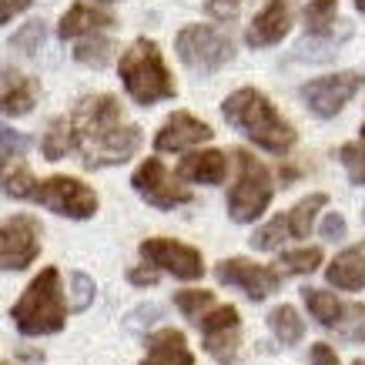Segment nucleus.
<instances>
[{"mask_svg":"<svg viewBox=\"0 0 365 365\" xmlns=\"http://www.w3.org/2000/svg\"><path fill=\"white\" fill-rule=\"evenodd\" d=\"M322 238H329V242H339V238H345V218L339 215V211H329L325 218H322Z\"/></svg>","mask_w":365,"mask_h":365,"instance_id":"obj_36","label":"nucleus"},{"mask_svg":"<svg viewBox=\"0 0 365 365\" xmlns=\"http://www.w3.org/2000/svg\"><path fill=\"white\" fill-rule=\"evenodd\" d=\"M118 74H121L124 91L134 98V104L151 108L158 101L175 98V81L168 71L165 57L158 51L151 37H138L118 61Z\"/></svg>","mask_w":365,"mask_h":365,"instance_id":"obj_3","label":"nucleus"},{"mask_svg":"<svg viewBox=\"0 0 365 365\" xmlns=\"http://www.w3.org/2000/svg\"><path fill=\"white\" fill-rule=\"evenodd\" d=\"M41 151H44L47 161H61V158L71 151V141H67V124L64 118H57V121H51V128H47L44 141H41Z\"/></svg>","mask_w":365,"mask_h":365,"instance_id":"obj_29","label":"nucleus"},{"mask_svg":"<svg viewBox=\"0 0 365 365\" xmlns=\"http://www.w3.org/2000/svg\"><path fill=\"white\" fill-rule=\"evenodd\" d=\"M312 365H342V362H339V355H335L332 345L315 342L312 345Z\"/></svg>","mask_w":365,"mask_h":365,"instance_id":"obj_39","label":"nucleus"},{"mask_svg":"<svg viewBox=\"0 0 365 365\" xmlns=\"http://www.w3.org/2000/svg\"><path fill=\"white\" fill-rule=\"evenodd\" d=\"M114 17L108 11H101L94 4H71V11L57 21V37L61 41H84V37H94L98 31L111 27Z\"/></svg>","mask_w":365,"mask_h":365,"instance_id":"obj_18","label":"nucleus"},{"mask_svg":"<svg viewBox=\"0 0 365 365\" xmlns=\"http://www.w3.org/2000/svg\"><path fill=\"white\" fill-rule=\"evenodd\" d=\"M141 365H195V355L188 349V339L178 329H161L148 339V355Z\"/></svg>","mask_w":365,"mask_h":365,"instance_id":"obj_19","label":"nucleus"},{"mask_svg":"<svg viewBox=\"0 0 365 365\" xmlns=\"http://www.w3.org/2000/svg\"><path fill=\"white\" fill-rule=\"evenodd\" d=\"M44 37H47V27L44 21H31L24 31H17L11 37V47H17V51H27V54H34L37 47L44 44Z\"/></svg>","mask_w":365,"mask_h":365,"instance_id":"obj_32","label":"nucleus"},{"mask_svg":"<svg viewBox=\"0 0 365 365\" xmlns=\"http://www.w3.org/2000/svg\"><path fill=\"white\" fill-rule=\"evenodd\" d=\"M34 188H37V181H34V171L24 165L21 158H11V161H4L0 165V191L4 195H11V198H27L31 201Z\"/></svg>","mask_w":365,"mask_h":365,"instance_id":"obj_23","label":"nucleus"},{"mask_svg":"<svg viewBox=\"0 0 365 365\" xmlns=\"http://www.w3.org/2000/svg\"><path fill=\"white\" fill-rule=\"evenodd\" d=\"M355 7H359V11L365 14V0H355Z\"/></svg>","mask_w":365,"mask_h":365,"instance_id":"obj_40","label":"nucleus"},{"mask_svg":"<svg viewBox=\"0 0 365 365\" xmlns=\"http://www.w3.org/2000/svg\"><path fill=\"white\" fill-rule=\"evenodd\" d=\"M335 7H339V0H309V7H305V27H309V34L332 31Z\"/></svg>","mask_w":365,"mask_h":365,"instance_id":"obj_25","label":"nucleus"},{"mask_svg":"<svg viewBox=\"0 0 365 365\" xmlns=\"http://www.w3.org/2000/svg\"><path fill=\"white\" fill-rule=\"evenodd\" d=\"M31 201L57 211V215H64V218H78V222H88V218H94V211H98L94 188H88L84 181H78V178H71V175H54V178L37 181Z\"/></svg>","mask_w":365,"mask_h":365,"instance_id":"obj_7","label":"nucleus"},{"mask_svg":"<svg viewBox=\"0 0 365 365\" xmlns=\"http://www.w3.org/2000/svg\"><path fill=\"white\" fill-rule=\"evenodd\" d=\"M71 151H78L88 168L124 165L141 148V128L124 121L114 94H88L64 118Z\"/></svg>","mask_w":365,"mask_h":365,"instance_id":"obj_1","label":"nucleus"},{"mask_svg":"<svg viewBox=\"0 0 365 365\" xmlns=\"http://www.w3.org/2000/svg\"><path fill=\"white\" fill-rule=\"evenodd\" d=\"M325 278H329V285L342 288V292H362L365 288V242L335 255V262L325 268Z\"/></svg>","mask_w":365,"mask_h":365,"instance_id":"obj_20","label":"nucleus"},{"mask_svg":"<svg viewBox=\"0 0 365 365\" xmlns=\"http://www.w3.org/2000/svg\"><path fill=\"white\" fill-rule=\"evenodd\" d=\"M205 11L215 21H232L235 14L242 11V0H205Z\"/></svg>","mask_w":365,"mask_h":365,"instance_id":"obj_35","label":"nucleus"},{"mask_svg":"<svg viewBox=\"0 0 365 365\" xmlns=\"http://www.w3.org/2000/svg\"><path fill=\"white\" fill-rule=\"evenodd\" d=\"M111 57V44L104 37H84L78 41V51H74V61L81 64H91V67H104Z\"/></svg>","mask_w":365,"mask_h":365,"instance_id":"obj_30","label":"nucleus"},{"mask_svg":"<svg viewBox=\"0 0 365 365\" xmlns=\"http://www.w3.org/2000/svg\"><path fill=\"white\" fill-rule=\"evenodd\" d=\"M34 0H0V27L4 24H11L17 14H24L27 7H31Z\"/></svg>","mask_w":365,"mask_h":365,"instance_id":"obj_38","label":"nucleus"},{"mask_svg":"<svg viewBox=\"0 0 365 365\" xmlns=\"http://www.w3.org/2000/svg\"><path fill=\"white\" fill-rule=\"evenodd\" d=\"M225 121L245 131L248 141H255L258 148H265L272 155H288L295 144V128L278 114V108L272 104V98H265L258 88H238L222 101Z\"/></svg>","mask_w":365,"mask_h":365,"instance_id":"obj_2","label":"nucleus"},{"mask_svg":"<svg viewBox=\"0 0 365 365\" xmlns=\"http://www.w3.org/2000/svg\"><path fill=\"white\" fill-rule=\"evenodd\" d=\"M362 141H365V124H362Z\"/></svg>","mask_w":365,"mask_h":365,"instance_id":"obj_42","label":"nucleus"},{"mask_svg":"<svg viewBox=\"0 0 365 365\" xmlns=\"http://www.w3.org/2000/svg\"><path fill=\"white\" fill-rule=\"evenodd\" d=\"M285 238H288L285 215H278V218H272V222L262 225V228L252 235V248H258V252H275V248L285 242Z\"/></svg>","mask_w":365,"mask_h":365,"instance_id":"obj_28","label":"nucleus"},{"mask_svg":"<svg viewBox=\"0 0 365 365\" xmlns=\"http://www.w3.org/2000/svg\"><path fill=\"white\" fill-rule=\"evenodd\" d=\"M175 305L181 315H188V319H198L205 309H215V295L205 292V288H181L175 295Z\"/></svg>","mask_w":365,"mask_h":365,"instance_id":"obj_27","label":"nucleus"},{"mask_svg":"<svg viewBox=\"0 0 365 365\" xmlns=\"http://www.w3.org/2000/svg\"><path fill=\"white\" fill-rule=\"evenodd\" d=\"M11 319L17 322V329L24 335H54L64 329L67 302H64V292H61V275H57L54 265L34 275L27 292L11 309Z\"/></svg>","mask_w":365,"mask_h":365,"instance_id":"obj_4","label":"nucleus"},{"mask_svg":"<svg viewBox=\"0 0 365 365\" xmlns=\"http://www.w3.org/2000/svg\"><path fill=\"white\" fill-rule=\"evenodd\" d=\"M141 258L148 265H155L158 272L165 268V272H171L175 278H185V282H198L205 275L201 252L178 242V238H148V242H141Z\"/></svg>","mask_w":365,"mask_h":365,"instance_id":"obj_11","label":"nucleus"},{"mask_svg":"<svg viewBox=\"0 0 365 365\" xmlns=\"http://www.w3.org/2000/svg\"><path fill=\"white\" fill-rule=\"evenodd\" d=\"M41 252V225L37 218L14 215L0 222V272H21Z\"/></svg>","mask_w":365,"mask_h":365,"instance_id":"obj_9","label":"nucleus"},{"mask_svg":"<svg viewBox=\"0 0 365 365\" xmlns=\"http://www.w3.org/2000/svg\"><path fill=\"white\" fill-rule=\"evenodd\" d=\"M362 74L355 71H339V74H325L309 84H302V101L309 104L315 118H335L345 104L355 98V91L362 88Z\"/></svg>","mask_w":365,"mask_h":365,"instance_id":"obj_8","label":"nucleus"},{"mask_svg":"<svg viewBox=\"0 0 365 365\" xmlns=\"http://www.w3.org/2000/svg\"><path fill=\"white\" fill-rule=\"evenodd\" d=\"M215 275L222 285H232V288H242L248 299L262 302L268 295H275L278 285H282V278H278L275 268L268 265H255L248 258H225L222 265L215 268Z\"/></svg>","mask_w":365,"mask_h":365,"instance_id":"obj_13","label":"nucleus"},{"mask_svg":"<svg viewBox=\"0 0 365 365\" xmlns=\"http://www.w3.org/2000/svg\"><path fill=\"white\" fill-rule=\"evenodd\" d=\"M228 175V158L222 151H195L178 161V178L195 185H218Z\"/></svg>","mask_w":365,"mask_h":365,"instance_id":"obj_21","label":"nucleus"},{"mask_svg":"<svg viewBox=\"0 0 365 365\" xmlns=\"http://www.w3.org/2000/svg\"><path fill=\"white\" fill-rule=\"evenodd\" d=\"M325 205H329V195H325V191H315V195H305L295 208H288V215H285L288 238H309L312 225H315V215H319Z\"/></svg>","mask_w":365,"mask_h":365,"instance_id":"obj_22","label":"nucleus"},{"mask_svg":"<svg viewBox=\"0 0 365 365\" xmlns=\"http://www.w3.org/2000/svg\"><path fill=\"white\" fill-rule=\"evenodd\" d=\"M131 185H134V191L158 211H171V208H178V205H188L191 201V191L168 175V168L161 165V158L141 161V168H138L131 178Z\"/></svg>","mask_w":365,"mask_h":365,"instance_id":"obj_10","label":"nucleus"},{"mask_svg":"<svg viewBox=\"0 0 365 365\" xmlns=\"http://www.w3.org/2000/svg\"><path fill=\"white\" fill-rule=\"evenodd\" d=\"M355 365H365V362H362V359H359V362H355Z\"/></svg>","mask_w":365,"mask_h":365,"instance_id":"obj_43","label":"nucleus"},{"mask_svg":"<svg viewBox=\"0 0 365 365\" xmlns=\"http://www.w3.org/2000/svg\"><path fill=\"white\" fill-rule=\"evenodd\" d=\"M158 278H161V272H158L155 265H148V262H144V265H134L131 272H128V282H131V285H141V288L155 285Z\"/></svg>","mask_w":365,"mask_h":365,"instance_id":"obj_37","label":"nucleus"},{"mask_svg":"<svg viewBox=\"0 0 365 365\" xmlns=\"http://www.w3.org/2000/svg\"><path fill=\"white\" fill-rule=\"evenodd\" d=\"M175 51L185 61V67L198 74H211L235 57V41L215 24H188L185 31H178Z\"/></svg>","mask_w":365,"mask_h":365,"instance_id":"obj_6","label":"nucleus"},{"mask_svg":"<svg viewBox=\"0 0 365 365\" xmlns=\"http://www.w3.org/2000/svg\"><path fill=\"white\" fill-rule=\"evenodd\" d=\"M302 295H305V305H309L312 319L319 322V325L339 329L345 339H355V342L362 339V329L355 325V322L362 319V309H359V305H345V302L335 299L332 292H322V288H305Z\"/></svg>","mask_w":365,"mask_h":365,"instance_id":"obj_14","label":"nucleus"},{"mask_svg":"<svg viewBox=\"0 0 365 365\" xmlns=\"http://www.w3.org/2000/svg\"><path fill=\"white\" fill-rule=\"evenodd\" d=\"M339 155H342V165L349 168L355 185H365V148L362 144H345Z\"/></svg>","mask_w":365,"mask_h":365,"instance_id":"obj_34","label":"nucleus"},{"mask_svg":"<svg viewBox=\"0 0 365 365\" xmlns=\"http://www.w3.org/2000/svg\"><path fill=\"white\" fill-rule=\"evenodd\" d=\"M232 155L238 161V175H235V185L228 191V215H232V222L248 225L268 211V205L275 198V185H272L268 165L258 161L252 151L235 148Z\"/></svg>","mask_w":365,"mask_h":365,"instance_id":"obj_5","label":"nucleus"},{"mask_svg":"<svg viewBox=\"0 0 365 365\" xmlns=\"http://www.w3.org/2000/svg\"><path fill=\"white\" fill-rule=\"evenodd\" d=\"M37 104V88L27 74H21L17 67H0V114L7 118H21L31 114Z\"/></svg>","mask_w":365,"mask_h":365,"instance_id":"obj_17","label":"nucleus"},{"mask_svg":"<svg viewBox=\"0 0 365 365\" xmlns=\"http://www.w3.org/2000/svg\"><path fill=\"white\" fill-rule=\"evenodd\" d=\"M278 265L292 272V275H309L322 265V248H295V252H282Z\"/></svg>","mask_w":365,"mask_h":365,"instance_id":"obj_26","label":"nucleus"},{"mask_svg":"<svg viewBox=\"0 0 365 365\" xmlns=\"http://www.w3.org/2000/svg\"><path fill=\"white\" fill-rule=\"evenodd\" d=\"M98 4H118V0H94V7H98Z\"/></svg>","mask_w":365,"mask_h":365,"instance_id":"obj_41","label":"nucleus"},{"mask_svg":"<svg viewBox=\"0 0 365 365\" xmlns=\"http://www.w3.org/2000/svg\"><path fill=\"white\" fill-rule=\"evenodd\" d=\"M31 148V138H24L21 131H14V128H7V124H0V165L4 161H11V158L24 155Z\"/></svg>","mask_w":365,"mask_h":365,"instance_id":"obj_33","label":"nucleus"},{"mask_svg":"<svg viewBox=\"0 0 365 365\" xmlns=\"http://www.w3.org/2000/svg\"><path fill=\"white\" fill-rule=\"evenodd\" d=\"M91 302H94V278L88 272H74L71 275V312H84L91 309Z\"/></svg>","mask_w":365,"mask_h":365,"instance_id":"obj_31","label":"nucleus"},{"mask_svg":"<svg viewBox=\"0 0 365 365\" xmlns=\"http://www.w3.org/2000/svg\"><path fill=\"white\" fill-rule=\"evenodd\" d=\"M211 138H215V131L201 118H195L188 111H175L161 124V131L155 134V148L165 151V155L168 151H191L195 144H205Z\"/></svg>","mask_w":365,"mask_h":365,"instance_id":"obj_15","label":"nucleus"},{"mask_svg":"<svg viewBox=\"0 0 365 365\" xmlns=\"http://www.w3.org/2000/svg\"><path fill=\"white\" fill-rule=\"evenodd\" d=\"M268 325H272V332L282 345H295L302 342V335H305V322L302 315L295 312V305H278L272 315H268Z\"/></svg>","mask_w":365,"mask_h":365,"instance_id":"obj_24","label":"nucleus"},{"mask_svg":"<svg viewBox=\"0 0 365 365\" xmlns=\"http://www.w3.org/2000/svg\"><path fill=\"white\" fill-rule=\"evenodd\" d=\"M288 31H292V0H268L265 7H262V14L248 24L245 44L248 47L282 44Z\"/></svg>","mask_w":365,"mask_h":365,"instance_id":"obj_16","label":"nucleus"},{"mask_svg":"<svg viewBox=\"0 0 365 365\" xmlns=\"http://www.w3.org/2000/svg\"><path fill=\"white\" fill-rule=\"evenodd\" d=\"M201 339L222 365H232L238 359V342H242V319L235 305H215L201 319Z\"/></svg>","mask_w":365,"mask_h":365,"instance_id":"obj_12","label":"nucleus"}]
</instances>
